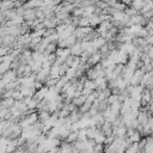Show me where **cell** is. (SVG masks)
Listing matches in <instances>:
<instances>
[{
  "instance_id": "1",
  "label": "cell",
  "mask_w": 153,
  "mask_h": 153,
  "mask_svg": "<svg viewBox=\"0 0 153 153\" xmlns=\"http://www.w3.org/2000/svg\"><path fill=\"white\" fill-rule=\"evenodd\" d=\"M135 147H138V145H136ZM128 151H134V146H133V147H132L130 149H128ZM135 151H139V148H135Z\"/></svg>"
}]
</instances>
